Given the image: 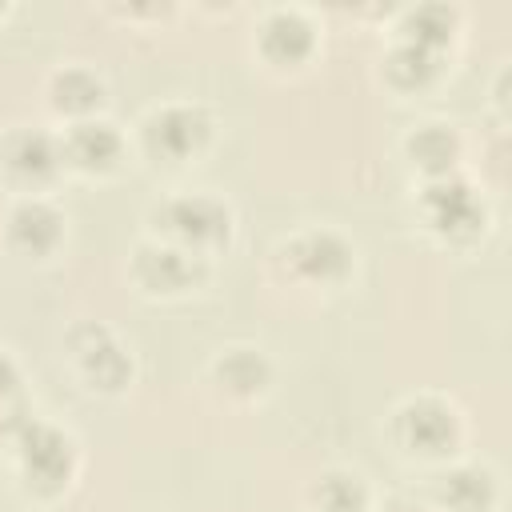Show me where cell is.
I'll return each instance as SVG.
<instances>
[{
    "label": "cell",
    "mask_w": 512,
    "mask_h": 512,
    "mask_svg": "<svg viewBox=\"0 0 512 512\" xmlns=\"http://www.w3.org/2000/svg\"><path fill=\"white\" fill-rule=\"evenodd\" d=\"M316 508L320 512H364V484L360 476H348V472H328L320 476L316 484Z\"/></svg>",
    "instance_id": "cell-16"
},
{
    "label": "cell",
    "mask_w": 512,
    "mask_h": 512,
    "mask_svg": "<svg viewBox=\"0 0 512 512\" xmlns=\"http://www.w3.org/2000/svg\"><path fill=\"white\" fill-rule=\"evenodd\" d=\"M136 276L152 292H180L200 276V264L184 248H144L136 256Z\"/></svg>",
    "instance_id": "cell-7"
},
{
    "label": "cell",
    "mask_w": 512,
    "mask_h": 512,
    "mask_svg": "<svg viewBox=\"0 0 512 512\" xmlns=\"http://www.w3.org/2000/svg\"><path fill=\"white\" fill-rule=\"evenodd\" d=\"M8 236H12V244H16L20 252L40 256V252H48V248L60 240V216H56L48 204L28 200V204H20V208L12 212Z\"/></svg>",
    "instance_id": "cell-10"
},
{
    "label": "cell",
    "mask_w": 512,
    "mask_h": 512,
    "mask_svg": "<svg viewBox=\"0 0 512 512\" xmlns=\"http://www.w3.org/2000/svg\"><path fill=\"white\" fill-rule=\"evenodd\" d=\"M56 164H60V152H56V144H52L44 132L24 128V132H12V136L4 140V168H8L16 180H24V184L48 180V176L56 172Z\"/></svg>",
    "instance_id": "cell-6"
},
{
    "label": "cell",
    "mask_w": 512,
    "mask_h": 512,
    "mask_svg": "<svg viewBox=\"0 0 512 512\" xmlns=\"http://www.w3.org/2000/svg\"><path fill=\"white\" fill-rule=\"evenodd\" d=\"M396 436L408 452L436 456L456 440V416L440 400H412L396 416Z\"/></svg>",
    "instance_id": "cell-4"
},
{
    "label": "cell",
    "mask_w": 512,
    "mask_h": 512,
    "mask_svg": "<svg viewBox=\"0 0 512 512\" xmlns=\"http://www.w3.org/2000/svg\"><path fill=\"white\" fill-rule=\"evenodd\" d=\"M64 156L76 164V168H108L116 156H120V136L112 132V124H76L64 140Z\"/></svg>",
    "instance_id": "cell-11"
},
{
    "label": "cell",
    "mask_w": 512,
    "mask_h": 512,
    "mask_svg": "<svg viewBox=\"0 0 512 512\" xmlns=\"http://www.w3.org/2000/svg\"><path fill=\"white\" fill-rule=\"evenodd\" d=\"M12 392H16V368H12V360L0 352V404H4Z\"/></svg>",
    "instance_id": "cell-20"
},
{
    "label": "cell",
    "mask_w": 512,
    "mask_h": 512,
    "mask_svg": "<svg viewBox=\"0 0 512 512\" xmlns=\"http://www.w3.org/2000/svg\"><path fill=\"white\" fill-rule=\"evenodd\" d=\"M20 460H24V476L32 488L56 492V488H64V480L72 472V444H68V436H60L48 424H28L20 432Z\"/></svg>",
    "instance_id": "cell-2"
},
{
    "label": "cell",
    "mask_w": 512,
    "mask_h": 512,
    "mask_svg": "<svg viewBox=\"0 0 512 512\" xmlns=\"http://www.w3.org/2000/svg\"><path fill=\"white\" fill-rule=\"evenodd\" d=\"M288 256H292V268L304 272L308 280H336L348 268V248L332 232H308V236H300L288 248Z\"/></svg>",
    "instance_id": "cell-8"
},
{
    "label": "cell",
    "mask_w": 512,
    "mask_h": 512,
    "mask_svg": "<svg viewBox=\"0 0 512 512\" xmlns=\"http://www.w3.org/2000/svg\"><path fill=\"white\" fill-rule=\"evenodd\" d=\"M260 48L276 64H296L312 48V24L300 12H272L260 32Z\"/></svg>",
    "instance_id": "cell-9"
},
{
    "label": "cell",
    "mask_w": 512,
    "mask_h": 512,
    "mask_svg": "<svg viewBox=\"0 0 512 512\" xmlns=\"http://www.w3.org/2000/svg\"><path fill=\"white\" fill-rule=\"evenodd\" d=\"M212 124L200 108L192 104H172V108H160L148 128H144V140H148V152L160 156V160H184L192 152L204 148Z\"/></svg>",
    "instance_id": "cell-1"
},
{
    "label": "cell",
    "mask_w": 512,
    "mask_h": 512,
    "mask_svg": "<svg viewBox=\"0 0 512 512\" xmlns=\"http://www.w3.org/2000/svg\"><path fill=\"white\" fill-rule=\"evenodd\" d=\"M264 376H268L264 360H260L256 352H248V348H236V352H228V356L220 360V380H224L232 392H256V388L264 384Z\"/></svg>",
    "instance_id": "cell-18"
},
{
    "label": "cell",
    "mask_w": 512,
    "mask_h": 512,
    "mask_svg": "<svg viewBox=\"0 0 512 512\" xmlns=\"http://www.w3.org/2000/svg\"><path fill=\"white\" fill-rule=\"evenodd\" d=\"M456 148H460V144H456V136H452L448 128H440V124H432V128H424V132H416V136L408 140L412 160H416L420 168L436 172V176H444V172L452 168Z\"/></svg>",
    "instance_id": "cell-15"
},
{
    "label": "cell",
    "mask_w": 512,
    "mask_h": 512,
    "mask_svg": "<svg viewBox=\"0 0 512 512\" xmlns=\"http://www.w3.org/2000/svg\"><path fill=\"white\" fill-rule=\"evenodd\" d=\"M160 220L188 248L220 244L228 236V208L220 200H212V196H180V200H168L160 208Z\"/></svg>",
    "instance_id": "cell-3"
},
{
    "label": "cell",
    "mask_w": 512,
    "mask_h": 512,
    "mask_svg": "<svg viewBox=\"0 0 512 512\" xmlns=\"http://www.w3.org/2000/svg\"><path fill=\"white\" fill-rule=\"evenodd\" d=\"M424 208H428L432 228L444 232V236H456V240L460 236H476V228L484 220V208H480L476 192L468 184H460V180H448V176H440L428 188Z\"/></svg>",
    "instance_id": "cell-5"
},
{
    "label": "cell",
    "mask_w": 512,
    "mask_h": 512,
    "mask_svg": "<svg viewBox=\"0 0 512 512\" xmlns=\"http://www.w3.org/2000/svg\"><path fill=\"white\" fill-rule=\"evenodd\" d=\"M432 72H436V60H432L428 48L404 44V48H396V52L388 56V76H392L400 88H420V84L432 80Z\"/></svg>",
    "instance_id": "cell-17"
},
{
    "label": "cell",
    "mask_w": 512,
    "mask_h": 512,
    "mask_svg": "<svg viewBox=\"0 0 512 512\" xmlns=\"http://www.w3.org/2000/svg\"><path fill=\"white\" fill-rule=\"evenodd\" d=\"M100 96H104L100 80L84 68H68L52 80V104L64 108V112H88V108L100 104Z\"/></svg>",
    "instance_id": "cell-14"
},
{
    "label": "cell",
    "mask_w": 512,
    "mask_h": 512,
    "mask_svg": "<svg viewBox=\"0 0 512 512\" xmlns=\"http://www.w3.org/2000/svg\"><path fill=\"white\" fill-rule=\"evenodd\" d=\"M408 36H412L416 48H428L432 52V44H444L452 36V12L448 8H436V4L416 8L408 16Z\"/></svg>",
    "instance_id": "cell-19"
},
{
    "label": "cell",
    "mask_w": 512,
    "mask_h": 512,
    "mask_svg": "<svg viewBox=\"0 0 512 512\" xmlns=\"http://www.w3.org/2000/svg\"><path fill=\"white\" fill-rule=\"evenodd\" d=\"M436 496L452 512H484L492 504V476L484 468H452L440 476Z\"/></svg>",
    "instance_id": "cell-12"
},
{
    "label": "cell",
    "mask_w": 512,
    "mask_h": 512,
    "mask_svg": "<svg viewBox=\"0 0 512 512\" xmlns=\"http://www.w3.org/2000/svg\"><path fill=\"white\" fill-rule=\"evenodd\" d=\"M88 336H92V344H76L84 376H88L92 384L108 388V392H112V388H120V384L128 380V356L108 340V332L88 328Z\"/></svg>",
    "instance_id": "cell-13"
}]
</instances>
